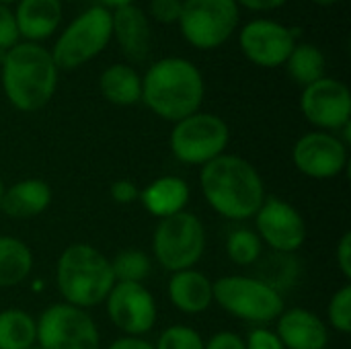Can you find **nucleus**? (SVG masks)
I'll use <instances>...</instances> for the list:
<instances>
[{"label": "nucleus", "mask_w": 351, "mask_h": 349, "mask_svg": "<svg viewBox=\"0 0 351 349\" xmlns=\"http://www.w3.org/2000/svg\"><path fill=\"white\" fill-rule=\"evenodd\" d=\"M199 185L210 208L228 220L253 218L267 197L257 169L247 158L226 152L202 167Z\"/></svg>", "instance_id": "1"}, {"label": "nucleus", "mask_w": 351, "mask_h": 349, "mask_svg": "<svg viewBox=\"0 0 351 349\" xmlns=\"http://www.w3.org/2000/svg\"><path fill=\"white\" fill-rule=\"evenodd\" d=\"M206 84L199 68L179 56L156 60L142 76L144 105L165 121H181L199 111Z\"/></svg>", "instance_id": "2"}, {"label": "nucleus", "mask_w": 351, "mask_h": 349, "mask_svg": "<svg viewBox=\"0 0 351 349\" xmlns=\"http://www.w3.org/2000/svg\"><path fill=\"white\" fill-rule=\"evenodd\" d=\"M0 80L8 103L23 113H33L51 101L58 88V66L43 45L19 41L0 60Z\"/></svg>", "instance_id": "3"}, {"label": "nucleus", "mask_w": 351, "mask_h": 349, "mask_svg": "<svg viewBox=\"0 0 351 349\" xmlns=\"http://www.w3.org/2000/svg\"><path fill=\"white\" fill-rule=\"evenodd\" d=\"M56 284L66 304L93 309L107 300L115 286L111 259L86 243L66 247L56 265Z\"/></svg>", "instance_id": "4"}, {"label": "nucleus", "mask_w": 351, "mask_h": 349, "mask_svg": "<svg viewBox=\"0 0 351 349\" xmlns=\"http://www.w3.org/2000/svg\"><path fill=\"white\" fill-rule=\"evenodd\" d=\"M113 39L111 10L97 4L74 16L49 49L58 70H74L95 60Z\"/></svg>", "instance_id": "5"}, {"label": "nucleus", "mask_w": 351, "mask_h": 349, "mask_svg": "<svg viewBox=\"0 0 351 349\" xmlns=\"http://www.w3.org/2000/svg\"><path fill=\"white\" fill-rule=\"evenodd\" d=\"M214 302L247 323H271L286 311L282 292L251 276H224L214 282Z\"/></svg>", "instance_id": "6"}, {"label": "nucleus", "mask_w": 351, "mask_h": 349, "mask_svg": "<svg viewBox=\"0 0 351 349\" xmlns=\"http://www.w3.org/2000/svg\"><path fill=\"white\" fill-rule=\"evenodd\" d=\"M152 251L156 263L171 274L193 269L206 251V230L202 220L187 210L162 218L152 237Z\"/></svg>", "instance_id": "7"}, {"label": "nucleus", "mask_w": 351, "mask_h": 349, "mask_svg": "<svg viewBox=\"0 0 351 349\" xmlns=\"http://www.w3.org/2000/svg\"><path fill=\"white\" fill-rule=\"evenodd\" d=\"M241 8L234 0H183L179 31L195 49H216L237 31Z\"/></svg>", "instance_id": "8"}, {"label": "nucleus", "mask_w": 351, "mask_h": 349, "mask_svg": "<svg viewBox=\"0 0 351 349\" xmlns=\"http://www.w3.org/2000/svg\"><path fill=\"white\" fill-rule=\"evenodd\" d=\"M230 130L220 115L197 111L173 125L169 144L177 160L204 167L224 154Z\"/></svg>", "instance_id": "9"}, {"label": "nucleus", "mask_w": 351, "mask_h": 349, "mask_svg": "<svg viewBox=\"0 0 351 349\" xmlns=\"http://www.w3.org/2000/svg\"><path fill=\"white\" fill-rule=\"evenodd\" d=\"M37 346L41 349H99L101 335L84 309L58 302L47 306L37 319Z\"/></svg>", "instance_id": "10"}, {"label": "nucleus", "mask_w": 351, "mask_h": 349, "mask_svg": "<svg viewBox=\"0 0 351 349\" xmlns=\"http://www.w3.org/2000/svg\"><path fill=\"white\" fill-rule=\"evenodd\" d=\"M300 31L274 19H253L239 31L245 58L259 68H280L298 41Z\"/></svg>", "instance_id": "11"}, {"label": "nucleus", "mask_w": 351, "mask_h": 349, "mask_svg": "<svg viewBox=\"0 0 351 349\" xmlns=\"http://www.w3.org/2000/svg\"><path fill=\"white\" fill-rule=\"evenodd\" d=\"M302 115L319 132H339L350 125L351 93L346 82L323 76L321 80L302 88Z\"/></svg>", "instance_id": "12"}, {"label": "nucleus", "mask_w": 351, "mask_h": 349, "mask_svg": "<svg viewBox=\"0 0 351 349\" xmlns=\"http://www.w3.org/2000/svg\"><path fill=\"white\" fill-rule=\"evenodd\" d=\"M253 218L261 243L269 245L276 253L292 255L306 241V222L302 214L280 197H265Z\"/></svg>", "instance_id": "13"}, {"label": "nucleus", "mask_w": 351, "mask_h": 349, "mask_svg": "<svg viewBox=\"0 0 351 349\" xmlns=\"http://www.w3.org/2000/svg\"><path fill=\"white\" fill-rule=\"evenodd\" d=\"M292 160L311 179H333L348 167V144L337 134L315 130L296 140Z\"/></svg>", "instance_id": "14"}, {"label": "nucleus", "mask_w": 351, "mask_h": 349, "mask_svg": "<svg viewBox=\"0 0 351 349\" xmlns=\"http://www.w3.org/2000/svg\"><path fill=\"white\" fill-rule=\"evenodd\" d=\"M111 323L132 337H144L156 323V302L144 284L115 282L107 300Z\"/></svg>", "instance_id": "15"}, {"label": "nucleus", "mask_w": 351, "mask_h": 349, "mask_svg": "<svg viewBox=\"0 0 351 349\" xmlns=\"http://www.w3.org/2000/svg\"><path fill=\"white\" fill-rule=\"evenodd\" d=\"M113 39L119 45V51L134 64H142L150 53L152 29L146 10L136 4L121 6L111 10Z\"/></svg>", "instance_id": "16"}, {"label": "nucleus", "mask_w": 351, "mask_h": 349, "mask_svg": "<svg viewBox=\"0 0 351 349\" xmlns=\"http://www.w3.org/2000/svg\"><path fill=\"white\" fill-rule=\"evenodd\" d=\"M276 335L286 349H325L329 344L327 325L306 309H288L278 317Z\"/></svg>", "instance_id": "17"}, {"label": "nucleus", "mask_w": 351, "mask_h": 349, "mask_svg": "<svg viewBox=\"0 0 351 349\" xmlns=\"http://www.w3.org/2000/svg\"><path fill=\"white\" fill-rule=\"evenodd\" d=\"M14 12L19 35L29 43L51 37L62 23V0H19Z\"/></svg>", "instance_id": "18"}, {"label": "nucleus", "mask_w": 351, "mask_h": 349, "mask_svg": "<svg viewBox=\"0 0 351 349\" xmlns=\"http://www.w3.org/2000/svg\"><path fill=\"white\" fill-rule=\"evenodd\" d=\"M51 187L43 179H23L4 189L0 212L12 220H31L51 204Z\"/></svg>", "instance_id": "19"}, {"label": "nucleus", "mask_w": 351, "mask_h": 349, "mask_svg": "<svg viewBox=\"0 0 351 349\" xmlns=\"http://www.w3.org/2000/svg\"><path fill=\"white\" fill-rule=\"evenodd\" d=\"M169 298L185 315H199L214 302V282L197 269H183L171 276Z\"/></svg>", "instance_id": "20"}, {"label": "nucleus", "mask_w": 351, "mask_h": 349, "mask_svg": "<svg viewBox=\"0 0 351 349\" xmlns=\"http://www.w3.org/2000/svg\"><path fill=\"white\" fill-rule=\"evenodd\" d=\"M140 202L148 214L162 220L185 212V206L189 202V185L177 175H165L150 181L140 191Z\"/></svg>", "instance_id": "21"}, {"label": "nucleus", "mask_w": 351, "mask_h": 349, "mask_svg": "<svg viewBox=\"0 0 351 349\" xmlns=\"http://www.w3.org/2000/svg\"><path fill=\"white\" fill-rule=\"evenodd\" d=\"M101 95L117 107H132L142 101V76L130 64H111L99 78Z\"/></svg>", "instance_id": "22"}, {"label": "nucleus", "mask_w": 351, "mask_h": 349, "mask_svg": "<svg viewBox=\"0 0 351 349\" xmlns=\"http://www.w3.org/2000/svg\"><path fill=\"white\" fill-rule=\"evenodd\" d=\"M33 253L14 237H0V288H14L29 278Z\"/></svg>", "instance_id": "23"}, {"label": "nucleus", "mask_w": 351, "mask_h": 349, "mask_svg": "<svg viewBox=\"0 0 351 349\" xmlns=\"http://www.w3.org/2000/svg\"><path fill=\"white\" fill-rule=\"evenodd\" d=\"M37 346V321L21 309L0 311V349H29Z\"/></svg>", "instance_id": "24"}, {"label": "nucleus", "mask_w": 351, "mask_h": 349, "mask_svg": "<svg viewBox=\"0 0 351 349\" xmlns=\"http://www.w3.org/2000/svg\"><path fill=\"white\" fill-rule=\"evenodd\" d=\"M284 66L288 68L290 78L304 88L325 76L327 60H325V53L317 45L296 41Z\"/></svg>", "instance_id": "25"}, {"label": "nucleus", "mask_w": 351, "mask_h": 349, "mask_svg": "<svg viewBox=\"0 0 351 349\" xmlns=\"http://www.w3.org/2000/svg\"><path fill=\"white\" fill-rule=\"evenodd\" d=\"M226 253L232 263L249 267L255 265L261 259L263 253V243L259 234L251 228H237L228 234L226 239Z\"/></svg>", "instance_id": "26"}, {"label": "nucleus", "mask_w": 351, "mask_h": 349, "mask_svg": "<svg viewBox=\"0 0 351 349\" xmlns=\"http://www.w3.org/2000/svg\"><path fill=\"white\" fill-rule=\"evenodd\" d=\"M111 269H113L115 282L142 284L152 272V261L144 251L125 249L111 259Z\"/></svg>", "instance_id": "27"}, {"label": "nucleus", "mask_w": 351, "mask_h": 349, "mask_svg": "<svg viewBox=\"0 0 351 349\" xmlns=\"http://www.w3.org/2000/svg\"><path fill=\"white\" fill-rule=\"evenodd\" d=\"M257 265V263H255ZM296 261L292 259V255H286V253H276L261 261L259 263V278L261 282H265L267 286H271L274 290H282L286 286H290L294 280H296Z\"/></svg>", "instance_id": "28"}, {"label": "nucleus", "mask_w": 351, "mask_h": 349, "mask_svg": "<svg viewBox=\"0 0 351 349\" xmlns=\"http://www.w3.org/2000/svg\"><path fill=\"white\" fill-rule=\"evenodd\" d=\"M327 319H329V325H331L335 331H339V333H343V335L351 333L350 284H346L343 288H339V290L331 296V300H329V304H327Z\"/></svg>", "instance_id": "29"}, {"label": "nucleus", "mask_w": 351, "mask_h": 349, "mask_svg": "<svg viewBox=\"0 0 351 349\" xmlns=\"http://www.w3.org/2000/svg\"><path fill=\"white\" fill-rule=\"evenodd\" d=\"M206 344L202 335L187 325H173L165 329L154 349H204Z\"/></svg>", "instance_id": "30"}, {"label": "nucleus", "mask_w": 351, "mask_h": 349, "mask_svg": "<svg viewBox=\"0 0 351 349\" xmlns=\"http://www.w3.org/2000/svg\"><path fill=\"white\" fill-rule=\"evenodd\" d=\"M183 8V0H150L148 4V19H154L160 25L179 23Z\"/></svg>", "instance_id": "31"}, {"label": "nucleus", "mask_w": 351, "mask_h": 349, "mask_svg": "<svg viewBox=\"0 0 351 349\" xmlns=\"http://www.w3.org/2000/svg\"><path fill=\"white\" fill-rule=\"evenodd\" d=\"M21 35L16 29V21H14V12L10 6L0 2V51H6L10 47H14L19 43Z\"/></svg>", "instance_id": "32"}, {"label": "nucleus", "mask_w": 351, "mask_h": 349, "mask_svg": "<svg viewBox=\"0 0 351 349\" xmlns=\"http://www.w3.org/2000/svg\"><path fill=\"white\" fill-rule=\"evenodd\" d=\"M245 348L247 349H286L284 344L280 341V337L276 335V331L269 329H253L247 339H245Z\"/></svg>", "instance_id": "33"}, {"label": "nucleus", "mask_w": 351, "mask_h": 349, "mask_svg": "<svg viewBox=\"0 0 351 349\" xmlns=\"http://www.w3.org/2000/svg\"><path fill=\"white\" fill-rule=\"evenodd\" d=\"M111 197L115 204H121V206H130L134 202L140 200V189L134 181L130 179H119L111 185Z\"/></svg>", "instance_id": "34"}, {"label": "nucleus", "mask_w": 351, "mask_h": 349, "mask_svg": "<svg viewBox=\"0 0 351 349\" xmlns=\"http://www.w3.org/2000/svg\"><path fill=\"white\" fill-rule=\"evenodd\" d=\"M204 349H247L245 348V339L232 331H220L216 335H212L206 341Z\"/></svg>", "instance_id": "35"}, {"label": "nucleus", "mask_w": 351, "mask_h": 349, "mask_svg": "<svg viewBox=\"0 0 351 349\" xmlns=\"http://www.w3.org/2000/svg\"><path fill=\"white\" fill-rule=\"evenodd\" d=\"M335 261L346 280H351V232H346L335 249Z\"/></svg>", "instance_id": "36"}, {"label": "nucleus", "mask_w": 351, "mask_h": 349, "mask_svg": "<svg viewBox=\"0 0 351 349\" xmlns=\"http://www.w3.org/2000/svg\"><path fill=\"white\" fill-rule=\"evenodd\" d=\"M239 4V8H249V10H257V12H265V10H276L280 6H284L288 0H234Z\"/></svg>", "instance_id": "37"}, {"label": "nucleus", "mask_w": 351, "mask_h": 349, "mask_svg": "<svg viewBox=\"0 0 351 349\" xmlns=\"http://www.w3.org/2000/svg\"><path fill=\"white\" fill-rule=\"evenodd\" d=\"M107 349H154L150 341H146L144 337H132V335H123L119 339H115Z\"/></svg>", "instance_id": "38"}, {"label": "nucleus", "mask_w": 351, "mask_h": 349, "mask_svg": "<svg viewBox=\"0 0 351 349\" xmlns=\"http://www.w3.org/2000/svg\"><path fill=\"white\" fill-rule=\"evenodd\" d=\"M101 6L109 8V10H115V8H121V6H130V4H136V0H99Z\"/></svg>", "instance_id": "39"}, {"label": "nucleus", "mask_w": 351, "mask_h": 349, "mask_svg": "<svg viewBox=\"0 0 351 349\" xmlns=\"http://www.w3.org/2000/svg\"><path fill=\"white\" fill-rule=\"evenodd\" d=\"M315 4H319V6H331V4H335V2H339V0H313Z\"/></svg>", "instance_id": "40"}, {"label": "nucleus", "mask_w": 351, "mask_h": 349, "mask_svg": "<svg viewBox=\"0 0 351 349\" xmlns=\"http://www.w3.org/2000/svg\"><path fill=\"white\" fill-rule=\"evenodd\" d=\"M4 189H6V187H4V183H2V179H0V204H2V195H4Z\"/></svg>", "instance_id": "41"}, {"label": "nucleus", "mask_w": 351, "mask_h": 349, "mask_svg": "<svg viewBox=\"0 0 351 349\" xmlns=\"http://www.w3.org/2000/svg\"><path fill=\"white\" fill-rule=\"evenodd\" d=\"M0 2H2V4H6V6H8V4H12V2H19V0H0Z\"/></svg>", "instance_id": "42"}, {"label": "nucleus", "mask_w": 351, "mask_h": 349, "mask_svg": "<svg viewBox=\"0 0 351 349\" xmlns=\"http://www.w3.org/2000/svg\"><path fill=\"white\" fill-rule=\"evenodd\" d=\"M29 349H41L39 346H33V348H29Z\"/></svg>", "instance_id": "43"}, {"label": "nucleus", "mask_w": 351, "mask_h": 349, "mask_svg": "<svg viewBox=\"0 0 351 349\" xmlns=\"http://www.w3.org/2000/svg\"><path fill=\"white\" fill-rule=\"evenodd\" d=\"M68 2H74V0H68Z\"/></svg>", "instance_id": "44"}]
</instances>
